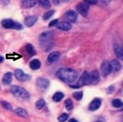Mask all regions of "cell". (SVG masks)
<instances>
[{"instance_id": "25", "label": "cell", "mask_w": 123, "mask_h": 122, "mask_svg": "<svg viewBox=\"0 0 123 122\" xmlns=\"http://www.w3.org/2000/svg\"><path fill=\"white\" fill-rule=\"evenodd\" d=\"M112 107H115V108H121L122 107L123 103H122V100H120L119 98H116V99L112 100Z\"/></svg>"}, {"instance_id": "6", "label": "cell", "mask_w": 123, "mask_h": 122, "mask_svg": "<svg viewBox=\"0 0 123 122\" xmlns=\"http://www.w3.org/2000/svg\"><path fill=\"white\" fill-rule=\"evenodd\" d=\"M111 72H112V68L110 66V62L104 61L101 65V74L104 77H107L108 75H110Z\"/></svg>"}, {"instance_id": "10", "label": "cell", "mask_w": 123, "mask_h": 122, "mask_svg": "<svg viewBox=\"0 0 123 122\" xmlns=\"http://www.w3.org/2000/svg\"><path fill=\"white\" fill-rule=\"evenodd\" d=\"M50 82L48 79L45 78H38L36 80V85L41 89H46L49 87Z\"/></svg>"}, {"instance_id": "28", "label": "cell", "mask_w": 123, "mask_h": 122, "mask_svg": "<svg viewBox=\"0 0 123 122\" xmlns=\"http://www.w3.org/2000/svg\"><path fill=\"white\" fill-rule=\"evenodd\" d=\"M54 10H51V11H48L47 12H45L44 14H43V20H49L50 17H52V16L54 14Z\"/></svg>"}, {"instance_id": "12", "label": "cell", "mask_w": 123, "mask_h": 122, "mask_svg": "<svg viewBox=\"0 0 123 122\" xmlns=\"http://www.w3.org/2000/svg\"><path fill=\"white\" fill-rule=\"evenodd\" d=\"M60 52H51L50 54L48 56V58H47V62L49 64H52L53 62H57V60L60 58Z\"/></svg>"}, {"instance_id": "37", "label": "cell", "mask_w": 123, "mask_h": 122, "mask_svg": "<svg viewBox=\"0 0 123 122\" xmlns=\"http://www.w3.org/2000/svg\"><path fill=\"white\" fill-rule=\"evenodd\" d=\"M3 62V58L2 56H0V63H1V62Z\"/></svg>"}, {"instance_id": "17", "label": "cell", "mask_w": 123, "mask_h": 122, "mask_svg": "<svg viewBox=\"0 0 123 122\" xmlns=\"http://www.w3.org/2000/svg\"><path fill=\"white\" fill-rule=\"evenodd\" d=\"M57 28L61 29V30H64L67 31L70 30L71 29V24H70V22H61V23H57Z\"/></svg>"}, {"instance_id": "33", "label": "cell", "mask_w": 123, "mask_h": 122, "mask_svg": "<svg viewBox=\"0 0 123 122\" xmlns=\"http://www.w3.org/2000/svg\"><path fill=\"white\" fill-rule=\"evenodd\" d=\"M57 23H58V20L57 19H55V20H53V21H51L50 23H49V27H53V26H54V25H56Z\"/></svg>"}, {"instance_id": "18", "label": "cell", "mask_w": 123, "mask_h": 122, "mask_svg": "<svg viewBox=\"0 0 123 122\" xmlns=\"http://www.w3.org/2000/svg\"><path fill=\"white\" fill-rule=\"evenodd\" d=\"M40 66H41V62L38 59H33V60L30 62V67L33 70H39V69L40 68Z\"/></svg>"}, {"instance_id": "13", "label": "cell", "mask_w": 123, "mask_h": 122, "mask_svg": "<svg viewBox=\"0 0 123 122\" xmlns=\"http://www.w3.org/2000/svg\"><path fill=\"white\" fill-rule=\"evenodd\" d=\"M99 81V73L98 70H93L90 73V84H97Z\"/></svg>"}, {"instance_id": "23", "label": "cell", "mask_w": 123, "mask_h": 122, "mask_svg": "<svg viewBox=\"0 0 123 122\" xmlns=\"http://www.w3.org/2000/svg\"><path fill=\"white\" fill-rule=\"evenodd\" d=\"M25 49H26V52H28L31 56H34V55L36 54V51H35V49L32 44H28L25 46Z\"/></svg>"}, {"instance_id": "26", "label": "cell", "mask_w": 123, "mask_h": 122, "mask_svg": "<svg viewBox=\"0 0 123 122\" xmlns=\"http://www.w3.org/2000/svg\"><path fill=\"white\" fill-rule=\"evenodd\" d=\"M65 107L67 111H71L73 109V103L71 99H67L65 101Z\"/></svg>"}, {"instance_id": "38", "label": "cell", "mask_w": 123, "mask_h": 122, "mask_svg": "<svg viewBox=\"0 0 123 122\" xmlns=\"http://www.w3.org/2000/svg\"><path fill=\"white\" fill-rule=\"evenodd\" d=\"M70 121H76V122H77V121H76V119H71V120H70Z\"/></svg>"}, {"instance_id": "3", "label": "cell", "mask_w": 123, "mask_h": 122, "mask_svg": "<svg viewBox=\"0 0 123 122\" xmlns=\"http://www.w3.org/2000/svg\"><path fill=\"white\" fill-rule=\"evenodd\" d=\"M10 91H11V93L14 96H16V97L21 98H24V99H27V98H30V94L24 88L21 87V86L12 85L11 87V88H10Z\"/></svg>"}, {"instance_id": "11", "label": "cell", "mask_w": 123, "mask_h": 122, "mask_svg": "<svg viewBox=\"0 0 123 122\" xmlns=\"http://www.w3.org/2000/svg\"><path fill=\"white\" fill-rule=\"evenodd\" d=\"M101 104H102V101L99 98H95L91 102V103L90 104V107H89V110L91 111H94L96 110H98V108L101 107Z\"/></svg>"}, {"instance_id": "5", "label": "cell", "mask_w": 123, "mask_h": 122, "mask_svg": "<svg viewBox=\"0 0 123 122\" xmlns=\"http://www.w3.org/2000/svg\"><path fill=\"white\" fill-rule=\"evenodd\" d=\"M2 25L6 29H15L17 30L23 28V26L20 23L16 22L11 19H4L3 21H2Z\"/></svg>"}, {"instance_id": "20", "label": "cell", "mask_w": 123, "mask_h": 122, "mask_svg": "<svg viewBox=\"0 0 123 122\" xmlns=\"http://www.w3.org/2000/svg\"><path fill=\"white\" fill-rule=\"evenodd\" d=\"M12 80V74L11 72H7L3 78V83L5 85H9Z\"/></svg>"}, {"instance_id": "16", "label": "cell", "mask_w": 123, "mask_h": 122, "mask_svg": "<svg viewBox=\"0 0 123 122\" xmlns=\"http://www.w3.org/2000/svg\"><path fill=\"white\" fill-rule=\"evenodd\" d=\"M37 0H21V4L24 8H31L36 5Z\"/></svg>"}, {"instance_id": "22", "label": "cell", "mask_w": 123, "mask_h": 122, "mask_svg": "<svg viewBox=\"0 0 123 122\" xmlns=\"http://www.w3.org/2000/svg\"><path fill=\"white\" fill-rule=\"evenodd\" d=\"M37 2L43 8H49L51 7V3L49 0H37Z\"/></svg>"}, {"instance_id": "14", "label": "cell", "mask_w": 123, "mask_h": 122, "mask_svg": "<svg viewBox=\"0 0 123 122\" xmlns=\"http://www.w3.org/2000/svg\"><path fill=\"white\" fill-rule=\"evenodd\" d=\"M110 66L112 68V71L113 72H118L119 70L122 69V64L120 63L118 60L117 59H113L110 62Z\"/></svg>"}, {"instance_id": "29", "label": "cell", "mask_w": 123, "mask_h": 122, "mask_svg": "<svg viewBox=\"0 0 123 122\" xmlns=\"http://www.w3.org/2000/svg\"><path fill=\"white\" fill-rule=\"evenodd\" d=\"M73 97L76 98V100H80L83 98V92L82 91L75 92V93H73Z\"/></svg>"}, {"instance_id": "15", "label": "cell", "mask_w": 123, "mask_h": 122, "mask_svg": "<svg viewBox=\"0 0 123 122\" xmlns=\"http://www.w3.org/2000/svg\"><path fill=\"white\" fill-rule=\"evenodd\" d=\"M38 21V17L36 16H29L26 17L25 19V25L27 27H31L35 25V23Z\"/></svg>"}, {"instance_id": "8", "label": "cell", "mask_w": 123, "mask_h": 122, "mask_svg": "<svg viewBox=\"0 0 123 122\" xmlns=\"http://www.w3.org/2000/svg\"><path fill=\"white\" fill-rule=\"evenodd\" d=\"M64 17L68 22H76L77 18H78V15H77L76 12L72 11V10H69V11H67L65 13Z\"/></svg>"}, {"instance_id": "32", "label": "cell", "mask_w": 123, "mask_h": 122, "mask_svg": "<svg viewBox=\"0 0 123 122\" xmlns=\"http://www.w3.org/2000/svg\"><path fill=\"white\" fill-rule=\"evenodd\" d=\"M84 1L87 4H91V5H95L98 3V0H84Z\"/></svg>"}, {"instance_id": "30", "label": "cell", "mask_w": 123, "mask_h": 122, "mask_svg": "<svg viewBox=\"0 0 123 122\" xmlns=\"http://www.w3.org/2000/svg\"><path fill=\"white\" fill-rule=\"evenodd\" d=\"M1 105L3 106L5 109L8 110V111H11L12 110V105L10 103H8L7 102H5V101H2L1 102Z\"/></svg>"}, {"instance_id": "35", "label": "cell", "mask_w": 123, "mask_h": 122, "mask_svg": "<svg viewBox=\"0 0 123 122\" xmlns=\"http://www.w3.org/2000/svg\"><path fill=\"white\" fill-rule=\"evenodd\" d=\"M0 2L3 5H7L9 3L10 0H0Z\"/></svg>"}, {"instance_id": "9", "label": "cell", "mask_w": 123, "mask_h": 122, "mask_svg": "<svg viewBox=\"0 0 123 122\" xmlns=\"http://www.w3.org/2000/svg\"><path fill=\"white\" fill-rule=\"evenodd\" d=\"M14 75H15L16 78H17L19 81H22V82L27 81V80H29L30 79H31V76H28L27 74L24 73L22 70H20V69H17V70H15Z\"/></svg>"}, {"instance_id": "31", "label": "cell", "mask_w": 123, "mask_h": 122, "mask_svg": "<svg viewBox=\"0 0 123 122\" xmlns=\"http://www.w3.org/2000/svg\"><path fill=\"white\" fill-rule=\"evenodd\" d=\"M68 119V115L67 113H63L60 116L58 117V121H61V122H63V121H66Z\"/></svg>"}, {"instance_id": "27", "label": "cell", "mask_w": 123, "mask_h": 122, "mask_svg": "<svg viewBox=\"0 0 123 122\" xmlns=\"http://www.w3.org/2000/svg\"><path fill=\"white\" fill-rule=\"evenodd\" d=\"M45 106V101L43 99H39L35 103V107L37 109H42V108Z\"/></svg>"}, {"instance_id": "34", "label": "cell", "mask_w": 123, "mask_h": 122, "mask_svg": "<svg viewBox=\"0 0 123 122\" xmlns=\"http://www.w3.org/2000/svg\"><path fill=\"white\" fill-rule=\"evenodd\" d=\"M114 86H109L108 88V90H107V93L108 94H111V93H112L114 92Z\"/></svg>"}, {"instance_id": "7", "label": "cell", "mask_w": 123, "mask_h": 122, "mask_svg": "<svg viewBox=\"0 0 123 122\" xmlns=\"http://www.w3.org/2000/svg\"><path fill=\"white\" fill-rule=\"evenodd\" d=\"M89 8H90L89 4H87V3H79L76 7L77 12H78L81 16H83V17H86L87 16L88 12H89Z\"/></svg>"}, {"instance_id": "2", "label": "cell", "mask_w": 123, "mask_h": 122, "mask_svg": "<svg viewBox=\"0 0 123 122\" xmlns=\"http://www.w3.org/2000/svg\"><path fill=\"white\" fill-rule=\"evenodd\" d=\"M39 41L41 48L44 49V51H49V48H52L53 44V33L52 31L43 32L39 35Z\"/></svg>"}, {"instance_id": "4", "label": "cell", "mask_w": 123, "mask_h": 122, "mask_svg": "<svg viewBox=\"0 0 123 122\" xmlns=\"http://www.w3.org/2000/svg\"><path fill=\"white\" fill-rule=\"evenodd\" d=\"M90 73H88L87 71H85L81 74L80 79L78 80L77 83L76 85H71V87L75 88H80L84 85H87V84H90Z\"/></svg>"}, {"instance_id": "24", "label": "cell", "mask_w": 123, "mask_h": 122, "mask_svg": "<svg viewBox=\"0 0 123 122\" xmlns=\"http://www.w3.org/2000/svg\"><path fill=\"white\" fill-rule=\"evenodd\" d=\"M15 112L17 114H18L19 116H22V117L26 118L27 116H28V113H27V111H25V109H23V108H21V107L17 108V109L15 110Z\"/></svg>"}, {"instance_id": "36", "label": "cell", "mask_w": 123, "mask_h": 122, "mask_svg": "<svg viewBox=\"0 0 123 122\" xmlns=\"http://www.w3.org/2000/svg\"><path fill=\"white\" fill-rule=\"evenodd\" d=\"M101 2H102L103 4H104V5H108L109 3H110L111 0H101Z\"/></svg>"}, {"instance_id": "19", "label": "cell", "mask_w": 123, "mask_h": 122, "mask_svg": "<svg viewBox=\"0 0 123 122\" xmlns=\"http://www.w3.org/2000/svg\"><path fill=\"white\" fill-rule=\"evenodd\" d=\"M114 52L119 59H123V50L122 47L117 44L114 45Z\"/></svg>"}, {"instance_id": "1", "label": "cell", "mask_w": 123, "mask_h": 122, "mask_svg": "<svg viewBox=\"0 0 123 122\" xmlns=\"http://www.w3.org/2000/svg\"><path fill=\"white\" fill-rule=\"evenodd\" d=\"M57 76L62 81L67 84H71L76 80L78 74L74 69L71 68H61L57 70Z\"/></svg>"}, {"instance_id": "21", "label": "cell", "mask_w": 123, "mask_h": 122, "mask_svg": "<svg viewBox=\"0 0 123 122\" xmlns=\"http://www.w3.org/2000/svg\"><path fill=\"white\" fill-rule=\"evenodd\" d=\"M64 98V93H61V92H57L56 93H54V95L53 96V100L56 103L62 101V99Z\"/></svg>"}]
</instances>
